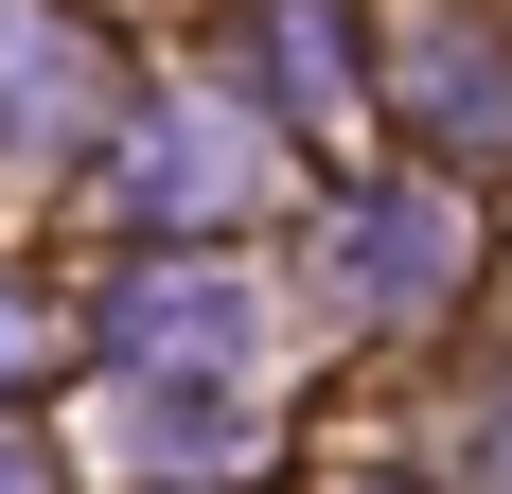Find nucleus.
<instances>
[{"mask_svg": "<svg viewBox=\"0 0 512 494\" xmlns=\"http://www.w3.org/2000/svg\"><path fill=\"white\" fill-rule=\"evenodd\" d=\"M124 195H142V212H248V195H265L248 106H159V124H142V159H124Z\"/></svg>", "mask_w": 512, "mask_h": 494, "instance_id": "f03ea898", "label": "nucleus"}, {"mask_svg": "<svg viewBox=\"0 0 512 494\" xmlns=\"http://www.w3.org/2000/svg\"><path fill=\"white\" fill-rule=\"evenodd\" d=\"M106 336H124V371H212V389H230L265 318H248V283H230V265H159V283L106 300Z\"/></svg>", "mask_w": 512, "mask_h": 494, "instance_id": "f257e3e1", "label": "nucleus"}, {"mask_svg": "<svg viewBox=\"0 0 512 494\" xmlns=\"http://www.w3.org/2000/svg\"><path fill=\"white\" fill-rule=\"evenodd\" d=\"M106 442L142 459V477H230L248 424H230V389H124V406H106Z\"/></svg>", "mask_w": 512, "mask_h": 494, "instance_id": "39448f33", "label": "nucleus"}, {"mask_svg": "<svg viewBox=\"0 0 512 494\" xmlns=\"http://www.w3.org/2000/svg\"><path fill=\"white\" fill-rule=\"evenodd\" d=\"M36 353H53V318H36L18 283H0V371H36Z\"/></svg>", "mask_w": 512, "mask_h": 494, "instance_id": "6e6552de", "label": "nucleus"}, {"mask_svg": "<svg viewBox=\"0 0 512 494\" xmlns=\"http://www.w3.org/2000/svg\"><path fill=\"white\" fill-rule=\"evenodd\" d=\"M265 53H283V89H301L318 124H354V53H336V0H283V18H265Z\"/></svg>", "mask_w": 512, "mask_h": 494, "instance_id": "0eeeda50", "label": "nucleus"}, {"mask_svg": "<svg viewBox=\"0 0 512 494\" xmlns=\"http://www.w3.org/2000/svg\"><path fill=\"white\" fill-rule=\"evenodd\" d=\"M424 106H442V142H512V53L495 36H424Z\"/></svg>", "mask_w": 512, "mask_h": 494, "instance_id": "423d86ee", "label": "nucleus"}, {"mask_svg": "<svg viewBox=\"0 0 512 494\" xmlns=\"http://www.w3.org/2000/svg\"><path fill=\"white\" fill-rule=\"evenodd\" d=\"M442 265H460V212H442V195H371V212H336V283H354L371 318H389V300H424Z\"/></svg>", "mask_w": 512, "mask_h": 494, "instance_id": "20e7f679", "label": "nucleus"}, {"mask_svg": "<svg viewBox=\"0 0 512 494\" xmlns=\"http://www.w3.org/2000/svg\"><path fill=\"white\" fill-rule=\"evenodd\" d=\"M495 477H512V424H495Z\"/></svg>", "mask_w": 512, "mask_h": 494, "instance_id": "9d476101", "label": "nucleus"}, {"mask_svg": "<svg viewBox=\"0 0 512 494\" xmlns=\"http://www.w3.org/2000/svg\"><path fill=\"white\" fill-rule=\"evenodd\" d=\"M89 106H106V53L71 36V18H0V142H18V159H53Z\"/></svg>", "mask_w": 512, "mask_h": 494, "instance_id": "7ed1b4c3", "label": "nucleus"}, {"mask_svg": "<svg viewBox=\"0 0 512 494\" xmlns=\"http://www.w3.org/2000/svg\"><path fill=\"white\" fill-rule=\"evenodd\" d=\"M0 494H36V442H0Z\"/></svg>", "mask_w": 512, "mask_h": 494, "instance_id": "1a4fd4ad", "label": "nucleus"}]
</instances>
